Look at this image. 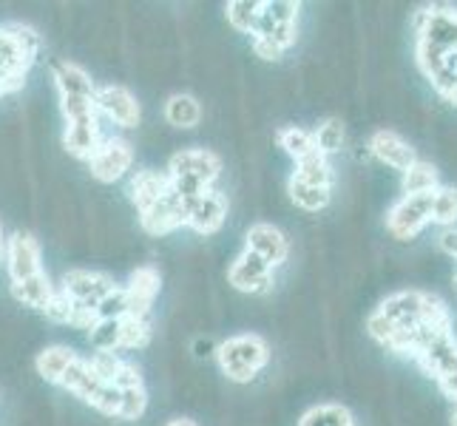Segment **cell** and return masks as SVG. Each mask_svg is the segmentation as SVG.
<instances>
[{
  "mask_svg": "<svg viewBox=\"0 0 457 426\" xmlns=\"http://www.w3.org/2000/svg\"><path fill=\"white\" fill-rule=\"evenodd\" d=\"M298 426H355V418L341 404H319L307 409L298 421Z\"/></svg>",
  "mask_w": 457,
  "mask_h": 426,
  "instance_id": "cell-30",
  "label": "cell"
},
{
  "mask_svg": "<svg viewBox=\"0 0 457 426\" xmlns=\"http://www.w3.org/2000/svg\"><path fill=\"white\" fill-rule=\"evenodd\" d=\"M298 12L302 6L293 0H264L259 23L250 35L253 52L262 60H278L298 40Z\"/></svg>",
  "mask_w": 457,
  "mask_h": 426,
  "instance_id": "cell-5",
  "label": "cell"
},
{
  "mask_svg": "<svg viewBox=\"0 0 457 426\" xmlns=\"http://www.w3.org/2000/svg\"><path fill=\"white\" fill-rule=\"evenodd\" d=\"M452 426H457V409H454V415H452Z\"/></svg>",
  "mask_w": 457,
  "mask_h": 426,
  "instance_id": "cell-39",
  "label": "cell"
},
{
  "mask_svg": "<svg viewBox=\"0 0 457 426\" xmlns=\"http://www.w3.org/2000/svg\"><path fill=\"white\" fill-rule=\"evenodd\" d=\"M182 205H185V228H191L199 236H213L222 230L228 219V199L216 188Z\"/></svg>",
  "mask_w": 457,
  "mask_h": 426,
  "instance_id": "cell-17",
  "label": "cell"
},
{
  "mask_svg": "<svg viewBox=\"0 0 457 426\" xmlns=\"http://www.w3.org/2000/svg\"><path fill=\"white\" fill-rule=\"evenodd\" d=\"M194 350H196V355L202 358V355H211V353H216V347H213V344H211L208 338H204V341L199 338V341H196V347H194Z\"/></svg>",
  "mask_w": 457,
  "mask_h": 426,
  "instance_id": "cell-36",
  "label": "cell"
},
{
  "mask_svg": "<svg viewBox=\"0 0 457 426\" xmlns=\"http://www.w3.org/2000/svg\"><path fill=\"white\" fill-rule=\"evenodd\" d=\"M77 361V353L71 350V347L66 344H52V347H43V350L37 353L35 358V370L37 375L43 378L46 384H54L60 387L62 378H66L69 367Z\"/></svg>",
  "mask_w": 457,
  "mask_h": 426,
  "instance_id": "cell-24",
  "label": "cell"
},
{
  "mask_svg": "<svg viewBox=\"0 0 457 426\" xmlns=\"http://www.w3.org/2000/svg\"><path fill=\"white\" fill-rule=\"evenodd\" d=\"M312 137H315V146H319V151L324 156L336 154L344 146V122L338 117H327L324 122H319V129L312 131Z\"/></svg>",
  "mask_w": 457,
  "mask_h": 426,
  "instance_id": "cell-34",
  "label": "cell"
},
{
  "mask_svg": "<svg viewBox=\"0 0 457 426\" xmlns=\"http://www.w3.org/2000/svg\"><path fill=\"white\" fill-rule=\"evenodd\" d=\"M139 228L148 236H168L185 228V205L182 199L168 191L160 202H154L148 211L139 213Z\"/></svg>",
  "mask_w": 457,
  "mask_h": 426,
  "instance_id": "cell-21",
  "label": "cell"
},
{
  "mask_svg": "<svg viewBox=\"0 0 457 426\" xmlns=\"http://www.w3.org/2000/svg\"><path fill=\"white\" fill-rule=\"evenodd\" d=\"M43 38L26 23L0 26V97H12L26 86L31 66L37 63Z\"/></svg>",
  "mask_w": 457,
  "mask_h": 426,
  "instance_id": "cell-3",
  "label": "cell"
},
{
  "mask_svg": "<svg viewBox=\"0 0 457 426\" xmlns=\"http://www.w3.org/2000/svg\"><path fill=\"white\" fill-rule=\"evenodd\" d=\"M165 120L173 125V129H182V131H191L202 122V103L194 97V94H170L165 100Z\"/></svg>",
  "mask_w": 457,
  "mask_h": 426,
  "instance_id": "cell-26",
  "label": "cell"
},
{
  "mask_svg": "<svg viewBox=\"0 0 457 426\" xmlns=\"http://www.w3.org/2000/svg\"><path fill=\"white\" fill-rule=\"evenodd\" d=\"M287 194H290V199L298 205V208L310 211V213H319L329 205V188H312V185H304V182L287 180Z\"/></svg>",
  "mask_w": 457,
  "mask_h": 426,
  "instance_id": "cell-32",
  "label": "cell"
},
{
  "mask_svg": "<svg viewBox=\"0 0 457 426\" xmlns=\"http://www.w3.org/2000/svg\"><path fill=\"white\" fill-rule=\"evenodd\" d=\"M370 151H372L375 160H381L384 165L395 168L401 173L418 160L412 146H409V142L395 131H375L370 139Z\"/></svg>",
  "mask_w": 457,
  "mask_h": 426,
  "instance_id": "cell-22",
  "label": "cell"
},
{
  "mask_svg": "<svg viewBox=\"0 0 457 426\" xmlns=\"http://www.w3.org/2000/svg\"><path fill=\"white\" fill-rule=\"evenodd\" d=\"M120 284L100 271H69L60 279V293L69 298V305L74 307V327L88 330L97 322V307L112 296Z\"/></svg>",
  "mask_w": 457,
  "mask_h": 426,
  "instance_id": "cell-7",
  "label": "cell"
},
{
  "mask_svg": "<svg viewBox=\"0 0 457 426\" xmlns=\"http://www.w3.org/2000/svg\"><path fill=\"white\" fill-rule=\"evenodd\" d=\"M6 230H4V222H0V264H4V259H6Z\"/></svg>",
  "mask_w": 457,
  "mask_h": 426,
  "instance_id": "cell-37",
  "label": "cell"
},
{
  "mask_svg": "<svg viewBox=\"0 0 457 426\" xmlns=\"http://www.w3.org/2000/svg\"><path fill=\"white\" fill-rule=\"evenodd\" d=\"M418 43L429 49H457V12L446 6H432L418 12Z\"/></svg>",
  "mask_w": 457,
  "mask_h": 426,
  "instance_id": "cell-16",
  "label": "cell"
},
{
  "mask_svg": "<svg viewBox=\"0 0 457 426\" xmlns=\"http://www.w3.org/2000/svg\"><path fill=\"white\" fill-rule=\"evenodd\" d=\"M54 290L57 288L52 284V279H49V273H46V271L40 276H35V279H26V281H14L12 284L14 302H21V305L31 307V310H40V313L49 307Z\"/></svg>",
  "mask_w": 457,
  "mask_h": 426,
  "instance_id": "cell-25",
  "label": "cell"
},
{
  "mask_svg": "<svg viewBox=\"0 0 457 426\" xmlns=\"http://www.w3.org/2000/svg\"><path fill=\"white\" fill-rule=\"evenodd\" d=\"M290 180L312 185V188H329V191H333V168H329V160L321 151H315L307 156V160L295 163V171L290 173Z\"/></svg>",
  "mask_w": 457,
  "mask_h": 426,
  "instance_id": "cell-27",
  "label": "cell"
},
{
  "mask_svg": "<svg viewBox=\"0 0 457 426\" xmlns=\"http://www.w3.org/2000/svg\"><path fill=\"white\" fill-rule=\"evenodd\" d=\"M94 103H97V112L112 120L114 125H120V129H137V125L143 122V105H139L137 94L129 86H120V83L97 86Z\"/></svg>",
  "mask_w": 457,
  "mask_h": 426,
  "instance_id": "cell-11",
  "label": "cell"
},
{
  "mask_svg": "<svg viewBox=\"0 0 457 426\" xmlns=\"http://www.w3.org/2000/svg\"><path fill=\"white\" fill-rule=\"evenodd\" d=\"M165 177L182 202L196 199L213 191L216 180L222 177V156L211 148H182L168 160Z\"/></svg>",
  "mask_w": 457,
  "mask_h": 426,
  "instance_id": "cell-4",
  "label": "cell"
},
{
  "mask_svg": "<svg viewBox=\"0 0 457 426\" xmlns=\"http://www.w3.org/2000/svg\"><path fill=\"white\" fill-rule=\"evenodd\" d=\"M245 250L256 254L264 264H270L273 271H276V267H281V264L287 262L290 242H287L285 230H278L276 225L256 222V225H250L247 233H245Z\"/></svg>",
  "mask_w": 457,
  "mask_h": 426,
  "instance_id": "cell-19",
  "label": "cell"
},
{
  "mask_svg": "<svg viewBox=\"0 0 457 426\" xmlns=\"http://www.w3.org/2000/svg\"><path fill=\"white\" fill-rule=\"evenodd\" d=\"M427 298H429V293H418V290L392 293L386 302H381V307L375 310V315H381L386 324H392V330H395V336H398V333H406V330H412V327H418L423 322ZM395 336H392V338H395Z\"/></svg>",
  "mask_w": 457,
  "mask_h": 426,
  "instance_id": "cell-14",
  "label": "cell"
},
{
  "mask_svg": "<svg viewBox=\"0 0 457 426\" xmlns=\"http://www.w3.org/2000/svg\"><path fill=\"white\" fill-rule=\"evenodd\" d=\"M165 426H199V423L194 418H170Z\"/></svg>",
  "mask_w": 457,
  "mask_h": 426,
  "instance_id": "cell-38",
  "label": "cell"
},
{
  "mask_svg": "<svg viewBox=\"0 0 457 426\" xmlns=\"http://www.w3.org/2000/svg\"><path fill=\"white\" fill-rule=\"evenodd\" d=\"M52 80L57 88L62 122H66V129H62V148H66L74 160L88 163L103 142L100 112H97V103H94L97 86H94L91 74L80 63H71V60L54 63Z\"/></svg>",
  "mask_w": 457,
  "mask_h": 426,
  "instance_id": "cell-1",
  "label": "cell"
},
{
  "mask_svg": "<svg viewBox=\"0 0 457 426\" xmlns=\"http://www.w3.org/2000/svg\"><path fill=\"white\" fill-rule=\"evenodd\" d=\"M432 222L444 228L457 222V188H437L432 194Z\"/></svg>",
  "mask_w": 457,
  "mask_h": 426,
  "instance_id": "cell-33",
  "label": "cell"
},
{
  "mask_svg": "<svg viewBox=\"0 0 457 426\" xmlns=\"http://www.w3.org/2000/svg\"><path fill=\"white\" fill-rule=\"evenodd\" d=\"M170 191L165 171H154V168H143L137 171L131 182H129V199L134 202L137 213L148 211L154 202H160L165 194Z\"/></svg>",
  "mask_w": 457,
  "mask_h": 426,
  "instance_id": "cell-23",
  "label": "cell"
},
{
  "mask_svg": "<svg viewBox=\"0 0 457 426\" xmlns=\"http://www.w3.org/2000/svg\"><path fill=\"white\" fill-rule=\"evenodd\" d=\"M151 322L125 313L120 319H100L88 327V341L94 353H120V350H143L151 344Z\"/></svg>",
  "mask_w": 457,
  "mask_h": 426,
  "instance_id": "cell-9",
  "label": "cell"
},
{
  "mask_svg": "<svg viewBox=\"0 0 457 426\" xmlns=\"http://www.w3.org/2000/svg\"><path fill=\"white\" fill-rule=\"evenodd\" d=\"M134 165V146L122 137H108L100 142V148L94 151V156L88 160V171L91 177L103 182V185H114L120 182L125 173Z\"/></svg>",
  "mask_w": 457,
  "mask_h": 426,
  "instance_id": "cell-10",
  "label": "cell"
},
{
  "mask_svg": "<svg viewBox=\"0 0 457 426\" xmlns=\"http://www.w3.org/2000/svg\"><path fill=\"white\" fill-rule=\"evenodd\" d=\"M262 9H264V0H230V4H225V18L236 31H242V35L250 38L259 23Z\"/></svg>",
  "mask_w": 457,
  "mask_h": 426,
  "instance_id": "cell-29",
  "label": "cell"
},
{
  "mask_svg": "<svg viewBox=\"0 0 457 426\" xmlns=\"http://www.w3.org/2000/svg\"><path fill=\"white\" fill-rule=\"evenodd\" d=\"M228 284L233 290L247 293V296L267 293L273 288V267L264 264L256 254H250V250H242L228 267Z\"/></svg>",
  "mask_w": 457,
  "mask_h": 426,
  "instance_id": "cell-18",
  "label": "cell"
},
{
  "mask_svg": "<svg viewBox=\"0 0 457 426\" xmlns=\"http://www.w3.org/2000/svg\"><path fill=\"white\" fill-rule=\"evenodd\" d=\"M454 290H457V276H454Z\"/></svg>",
  "mask_w": 457,
  "mask_h": 426,
  "instance_id": "cell-40",
  "label": "cell"
},
{
  "mask_svg": "<svg viewBox=\"0 0 457 426\" xmlns=\"http://www.w3.org/2000/svg\"><path fill=\"white\" fill-rule=\"evenodd\" d=\"M392 350L412 353L418 364L437 381V387L457 401V341L452 336V322L435 324L423 319L418 327L401 333Z\"/></svg>",
  "mask_w": 457,
  "mask_h": 426,
  "instance_id": "cell-2",
  "label": "cell"
},
{
  "mask_svg": "<svg viewBox=\"0 0 457 426\" xmlns=\"http://www.w3.org/2000/svg\"><path fill=\"white\" fill-rule=\"evenodd\" d=\"M432 222V194L403 196L386 216V228L395 239H412Z\"/></svg>",
  "mask_w": 457,
  "mask_h": 426,
  "instance_id": "cell-15",
  "label": "cell"
},
{
  "mask_svg": "<svg viewBox=\"0 0 457 426\" xmlns=\"http://www.w3.org/2000/svg\"><path fill=\"white\" fill-rule=\"evenodd\" d=\"M440 247H444L449 256H457V228H449L444 236H440Z\"/></svg>",
  "mask_w": 457,
  "mask_h": 426,
  "instance_id": "cell-35",
  "label": "cell"
},
{
  "mask_svg": "<svg viewBox=\"0 0 457 426\" xmlns=\"http://www.w3.org/2000/svg\"><path fill=\"white\" fill-rule=\"evenodd\" d=\"M437 171L432 163L415 160L403 171V196H418V194H435L437 191Z\"/></svg>",
  "mask_w": 457,
  "mask_h": 426,
  "instance_id": "cell-28",
  "label": "cell"
},
{
  "mask_svg": "<svg viewBox=\"0 0 457 426\" xmlns=\"http://www.w3.org/2000/svg\"><path fill=\"white\" fill-rule=\"evenodd\" d=\"M6 273L9 281H26L43 273V250L40 242L26 230H14L6 239Z\"/></svg>",
  "mask_w": 457,
  "mask_h": 426,
  "instance_id": "cell-13",
  "label": "cell"
},
{
  "mask_svg": "<svg viewBox=\"0 0 457 426\" xmlns=\"http://www.w3.org/2000/svg\"><path fill=\"white\" fill-rule=\"evenodd\" d=\"M418 66L440 97L457 103V49H429L418 43Z\"/></svg>",
  "mask_w": 457,
  "mask_h": 426,
  "instance_id": "cell-12",
  "label": "cell"
},
{
  "mask_svg": "<svg viewBox=\"0 0 457 426\" xmlns=\"http://www.w3.org/2000/svg\"><path fill=\"white\" fill-rule=\"evenodd\" d=\"M216 364L233 384H250L270 364V344L259 333H239L216 344Z\"/></svg>",
  "mask_w": 457,
  "mask_h": 426,
  "instance_id": "cell-6",
  "label": "cell"
},
{
  "mask_svg": "<svg viewBox=\"0 0 457 426\" xmlns=\"http://www.w3.org/2000/svg\"><path fill=\"white\" fill-rule=\"evenodd\" d=\"M160 290H162V276L156 267L143 264V267H137V271H131L129 281L122 284L125 302H129V313L139 315V319H148Z\"/></svg>",
  "mask_w": 457,
  "mask_h": 426,
  "instance_id": "cell-20",
  "label": "cell"
},
{
  "mask_svg": "<svg viewBox=\"0 0 457 426\" xmlns=\"http://www.w3.org/2000/svg\"><path fill=\"white\" fill-rule=\"evenodd\" d=\"M62 389H69L74 398H80L86 406L97 409L100 415L108 418H122V396L120 389L108 381L105 375H100L97 370L91 367V361L77 355V361L69 367L66 378H62Z\"/></svg>",
  "mask_w": 457,
  "mask_h": 426,
  "instance_id": "cell-8",
  "label": "cell"
},
{
  "mask_svg": "<svg viewBox=\"0 0 457 426\" xmlns=\"http://www.w3.org/2000/svg\"><path fill=\"white\" fill-rule=\"evenodd\" d=\"M276 139H278V146L285 148L295 163H302V160H307L310 154L319 151V146H315L312 131L298 129V125H287V129H281Z\"/></svg>",
  "mask_w": 457,
  "mask_h": 426,
  "instance_id": "cell-31",
  "label": "cell"
}]
</instances>
